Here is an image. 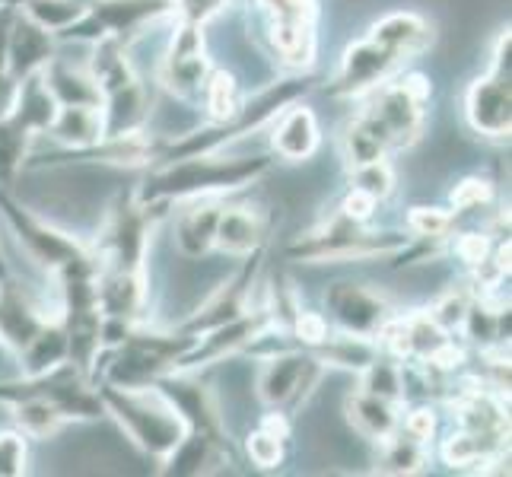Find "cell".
Here are the masks:
<instances>
[{
  "label": "cell",
  "mask_w": 512,
  "mask_h": 477,
  "mask_svg": "<svg viewBox=\"0 0 512 477\" xmlns=\"http://www.w3.org/2000/svg\"><path fill=\"white\" fill-rule=\"evenodd\" d=\"M20 90H23V83L16 80L7 67H0V121H4L16 109V102H20Z\"/></svg>",
  "instance_id": "obj_30"
},
{
  "label": "cell",
  "mask_w": 512,
  "mask_h": 477,
  "mask_svg": "<svg viewBox=\"0 0 512 477\" xmlns=\"http://www.w3.org/2000/svg\"><path fill=\"white\" fill-rule=\"evenodd\" d=\"M51 58H55V32L35 23L29 13L13 16L7 32V55H4V67L10 74L23 83L35 74H42Z\"/></svg>",
  "instance_id": "obj_13"
},
{
  "label": "cell",
  "mask_w": 512,
  "mask_h": 477,
  "mask_svg": "<svg viewBox=\"0 0 512 477\" xmlns=\"http://www.w3.org/2000/svg\"><path fill=\"white\" fill-rule=\"evenodd\" d=\"M433 32L417 13H392L369 29L366 39L350 45L341 58L338 74L331 77L328 93L338 99H357L388 83L404 61L430 45Z\"/></svg>",
  "instance_id": "obj_2"
},
{
  "label": "cell",
  "mask_w": 512,
  "mask_h": 477,
  "mask_svg": "<svg viewBox=\"0 0 512 477\" xmlns=\"http://www.w3.org/2000/svg\"><path fill=\"white\" fill-rule=\"evenodd\" d=\"M360 388H363V392H369V395H379L385 401H398L401 404V398H404V373H401V366L376 357L373 363L363 369V385Z\"/></svg>",
  "instance_id": "obj_21"
},
{
  "label": "cell",
  "mask_w": 512,
  "mask_h": 477,
  "mask_svg": "<svg viewBox=\"0 0 512 477\" xmlns=\"http://www.w3.org/2000/svg\"><path fill=\"white\" fill-rule=\"evenodd\" d=\"M430 83L420 74H408L395 83L376 86V96L350 121L344 131V159L350 169L379 163L392 150L411 147L423 128V105Z\"/></svg>",
  "instance_id": "obj_1"
},
{
  "label": "cell",
  "mask_w": 512,
  "mask_h": 477,
  "mask_svg": "<svg viewBox=\"0 0 512 477\" xmlns=\"http://www.w3.org/2000/svg\"><path fill=\"white\" fill-rule=\"evenodd\" d=\"M433 430H436V417L427 408H417V411H411L408 417H404V433L420 439V443H427V439L433 436Z\"/></svg>",
  "instance_id": "obj_29"
},
{
  "label": "cell",
  "mask_w": 512,
  "mask_h": 477,
  "mask_svg": "<svg viewBox=\"0 0 512 477\" xmlns=\"http://www.w3.org/2000/svg\"><path fill=\"white\" fill-rule=\"evenodd\" d=\"M452 226V214L436 207H414L408 214V229L423 239H439Z\"/></svg>",
  "instance_id": "obj_23"
},
{
  "label": "cell",
  "mask_w": 512,
  "mask_h": 477,
  "mask_svg": "<svg viewBox=\"0 0 512 477\" xmlns=\"http://www.w3.org/2000/svg\"><path fill=\"white\" fill-rule=\"evenodd\" d=\"M16 4L23 7V0H0V10H4V7H16Z\"/></svg>",
  "instance_id": "obj_32"
},
{
  "label": "cell",
  "mask_w": 512,
  "mask_h": 477,
  "mask_svg": "<svg viewBox=\"0 0 512 477\" xmlns=\"http://www.w3.org/2000/svg\"><path fill=\"white\" fill-rule=\"evenodd\" d=\"M353 188L366 191L369 198L376 201H385L388 194L395 188V175H392V166L379 159V163H366V166H357L353 169Z\"/></svg>",
  "instance_id": "obj_22"
},
{
  "label": "cell",
  "mask_w": 512,
  "mask_h": 477,
  "mask_svg": "<svg viewBox=\"0 0 512 477\" xmlns=\"http://www.w3.org/2000/svg\"><path fill=\"white\" fill-rule=\"evenodd\" d=\"M175 13V0H96L74 26H67V39H118L128 45L144 29L163 16Z\"/></svg>",
  "instance_id": "obj_8"
},
{
  "label": "cell",
  "mask_w": 512,
  "mask_h": 477,
  "mask_svg": "<svg viewBox=\"0 0 512 477\" xmlns=\"http://www.w3.org/2000/svg\"><path fill=\"white\" fill-rule=\"evenodd\" d=\"M325 373V363L315 350H284L264 360L258 376V395L271 411L299 408Z\"/></svg>",
  "instance_id": "obj_10"
},
{
  "label": "cell",
  "mask_w": 512,
  "mask_h": 477,
  "mask_svg": "<svg viewBox=\"0 0 512 477\" xmlns=\"http://www.w3.org/2000/svg\"><path fill=\"white\" fill-rule=\"evenodd\" d=\"M455 249H458V255H462L468 264H474V268H478V264L487 258V239L478 236V233H468V236L458 239Z\"/></svg>",
  "instance_id": "obj_31"
},
{
  "label": "cell",
  "mask_w": 512,
  "mask_h": 477,
  "mask_svg": "<svg viewBox=\"0 0 512 477\" xmlns=\"http://www.w3.org/2000/svg\"><path fill=\"white\" fill-rule=\"evenodd\" d=\"M0 214L10 223L26 255L39 264L42 271L55 274L58 280L67 274H96V258L90 249H83L74 236H67L61 229L42 223L39 217H32L29 210L10 201L7 194H0Z\"/></svg>",
  "instance_id": "obj_5"
},
{
  "label": "cell",
  "mask_w": 512,
  "mask_h": 477,
  "mask_svg": "<svg viewBox=\"0 0 512 477\" xmlns=\"http://www.w3.org/2000/svg\"><path fill=\"white\" fill-rule=\"evenodd\" d=\"M465 112L471 128L484 137H509L512 128V61H509V29L500 35L490 70L474 80L465 96Z\"/></svg>",
  "instance_id": "obj_9"
},
{
  "label": "cell",
  "mask_w": 512,
  "mask_h": 477,
  "mask_svg": "<svg viewBox=\"0 0 512 477\" xmlns=\"http://www.w3.org/2000/svg\"><path fill=\"white\" fill-rule=\"evenodd\" d=\"M490 201V185L481 179H465L462 185H455L452 191V204L458 210H471V207H481Z\"/></svg>",
  "instance_id": "obj_27"
},
{
  "label": "cell",
  "mask_w": 512,
  "mask_h": 477,
  "mask_svg": "<svg viewBox=\"0 0 512 477\" xmlns=\"http://www.w3.org/2000/svg\"><path fill=\"white\" fill-rule=\"evenodd\" d=\"M249 458L258 468H277L280 458H284V439L258 427L249 436Z\"/></svg>",
  "instance_id": "obj_24"
},
{
  "label": "cell",
  "mask_w": 512,
  "mask_h": 477,
  "mask_svg": "<svg viewBox=\"0 0 512 477\" xmlns=\"http://www.w3.org/2000/svg\"><path fill=\"white\" fill-rule=\"evenodd\" d=\"M268 166V156H220V150L166 159V166L144 182L137 201L144 207H160L172 201L220 198L223 191L252 185L258 175L268 172Z\"/></svg>",
  "instance_id": "obj_3"
},
{
  "label": "cell",
  "mask_w": 512,
  "mask_h": 477,
  "mask_svg": "<svg viewBox=\"0 0 512 477\" xmlns=\"http://www.w3.org/2000/svg\"><path fill=\"white\" fill-rule=\"evenodd\" d=\"M61 147L70 150H90L105 137V121L99 105H58L55 118L45 128Z\"/></svg>",
  "instance_id": "obj_16"
},
{
  "label": "cell",
  "mask_w": 512,
  "mask_h": 477,
  "mask_svg": "<svg viewBox=\"0 0 512 477\" xmlns=\"http://www.w3.org/2000/svg\"><path fill=\"white\" fill-rule=\"evenodd\" d=\"M99 398H102V408L121 423V430L128 433L131 443L147 458H153V462L166 465L172 452L182 446L188 427L179 408H175L172 398L160 385L125 388V385L105 382Z\"/></svg>",
  "instance_id": "obj_4"
},
{
  "label": "cell",
  "mask_w": 512,
  "mask_h": 477,
  "mask_svg": "<svg viewBox=\"0 0 512 477\" xmlns=\"http://www.w3.org/2000/svg\"><path fill=\"white\" fill-rule=\"evenodd\" d=\"M204 105H207L210 118H214V125H217V121H229L242 109V93H239V83L233 80V74H226V70H214V74L207 77Z\"/></svg>",
  "instance_id": "obj_20"
},
{
  "label": "cell",
  "mask_w": 512,
  "mask_h": 477,
  "mask_svg": "<svg viewBox=\"0 0 512 477\" xmlns=\"http://www.w3.org/2000/svg\"><path fill=\"white\" fill-rule=\"evenodd\" d=\"M264 233H268V226H264V217L255 207H223L214 249H223L229 255H252L261 249Z\"/></svg>",
  "instance_id": "obj_17"
},
{
  "label": "cell",
  "mask_w": 512,
  "mask_h": 477,
  "mask_svg": "<svg viewBox=\"0 0 512 477\" xmlns=\"http://www.w3.org/2000/svg\"><path fill=\"white\" fill-rule=\"evenodd\" d=\"M325 309L344 334H360V338H376L379 328L392 318L385 296L363 284H331L325 290Z\"/></svg>",
  "instance_id": "obj_12"
},
{
  "label": "cell",
  "mask_w": 512,
  "mask_h": 477,
  "mask_svg": "<svg viewBox=\"0 0 512 477\" xmlns=\"http://www.w3.org/2000/svg\"><path fill=\"white\" fill-rule=\"evenodd\" d=\"M404 249V239L392 233H373L363 223L344 214L334 217L319 233H309L290 245V258L299 261H366L379 255H395Z\"/></svg>",
  "instance_id": "obj_6"
},
{
  "label": "cell",
  "mask_w": 512,
  "mask_h": 477,
  "mask_svg": "<svg viewBox=\"0 0 512 477\" xmlns=\"http://www.w3.org/2000/svg\"><path fill=\"white\" fill-rule=\"evenodd\" d=\"M23 471H26L23 433H0V477H16Z\"/></svg>",
  "instance_id": "obj_25"
},
{
  "label": "cell",
  "mask_w": 512,
  "mask_h": 477,
  "mask_svg": "<svg viewBox=\"0 0 512 477\" xmlns=\"http://www.w3.org/2000/svg\"><path fill=\"white\" fill-rule=\"evenodd\" d=\"M347 417L353 423V430L366 439H373V443H385V439L395 436L401 427L398 401H385L379 395L363 392V388L347 398Z\"/></svg>",
  "instance_id": "obj_18"
},
{
  "label": "cell",
  "mask_w": 512,
  "mask_h": 477,
  "mask_svg": "<svg viewBox=\"0 0 512 477\" xmlns=\"http://www.w3.org/2000/svg\"><path fill=\"white\" fill-rule=\"evenodd\" d=\"M207 77H210V67H207V55H204L201 23L182 20L179 29H175V35H172L169 48H166L160 80H163V86L172 96L194 102V99L204 96Z\"/></svg>",
  "instance_id": "obj_11"
},
{
  "label": "cell",
  "mask_w": 512,
  "mask_h": 477,
  "mask_svg": "<svg viewBox=\"0 0 512 477\" xmlns=\"http://www.w3.org/2000/svg\"><path fill=\"white\" fill-rule=\"evenodd\" d=\"M271 150L287 163L309 159L319 150V125H315V115L306 105H290V109L280 112V121L271 134Z\"/></svg>",
  "instance_id": "obj_14"
},
{
  "label": "cell",
  "mask_w": 512,
  "mask_h": 477,
  "mask_svg": "<svg viewBox=\"0 0 512 477\" xmlns=\"http://www.w3.org/2000/svg\"><path fill=\"white\" fill-rule=\"evenodd\" d=\"M376 198H369L366 191H360V188H350V194L344 198V204H341V214L344 217H350V220H357V223H366L369 217H373V210H376Z\"/></svg>",
  "instance_id": "obj_28"
},
{
  "label": "cell",
  "mask_w": 512,
  "mask_h": 477,
  "mask_svg": "<svg viewBox=\"0 0 512 477\" xmlns=\"http://www.w3.org/2000/svg\"><path fill=\"white\" fill-rule=\"evenodd\" d=\"M427 465V443H420L414 436H388L382 443V458L376 471L382 474H417Z\"/></svg>",
  "instance_id": "obj_19"
},
{
  "label": "cell",
  "mask_w": 512,
  "mask_h": 477,
  "mask_svg": "<svg viewBox=\"0 0 512 477\" xmlns=\"http://www.w3.org/2000/svg\"><path fill=\"white\" fill-rule=\"evenodd\" d=\"M223 204L217 198H194L188 210H182L179 223H175V245L185 258H204L214 249L217 220Z\"/></svg>",
  "instance_id": "obj_15"
},
{
  "label": "cell",
  "mask_w": 512,
  "mask_h": 477,
  "mask_svg": "<svg viewBox=\"0 0 512 477\" xmlns=\"http://www.w3.org/2000/svg\"><path fill=\"white\" fill-rule=\"evenodd\" d=\"M293 334L309 350H315V347H319L328 338V322H325L319 312H296V318H293Z\"/></svg>",
  "instance_id": "obj_26"
},
{
  "label": "cell",
  "mask_w": 512,
  "mask_h": 477,
  "mask_svg": "<svg viewBox=\"0 0 512 477\" xmlns=\"http://www.w3.org/2000/svg\"><path fill=\"white\" fill-rule=\"evenodd\" d=\"M268 29L274 55L293 70H309L315 64V0H255Z\"/></svg>",
  "instance_id": "obj_7"
}]
</instances>
